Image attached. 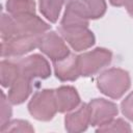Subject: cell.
<instances>
[{"mask_svg":"<svg viewBox=\"0 0 133 133\" xmlns=\"http://www.w3.org/2000/svg\"><path fill=\"white\" fill-rule=\"evenodd\" d=\"M34 129L31 127V125L26 121L21 119H15L11 122H7L4 125L1 126V132H33Z\"/></svg>","mask_w":133,"mask_h":133,"instance_id":"ac0fdd59","label":"cell"},{"mask_svg":"<svg viewBox=\"0 0 133 133\" xmlns=\"http://www.w3.org/2000/svg\"><path fill=\"white\" fill-rule=\"evenodd\" d=\"M32 79L27 78L23 75H19V77L15 80V82L9 86L8 90V100L12 104H21L23 103L32 90Z\"/></svg>","mask_w":133,"mask_h":133,"instance_id":"4fadbf2b","label":"cell"},{"mask_svg":"<svg viewBox=\"0 0 133 133\" xmlns=\"http://www.w3.org/2000/svg\"><path fill=\"white\" fill-rule=\"evenodd\" d=\"M19 75L20 72L18 63L7 60L1 61V84L3 87H9Z\"/></svg>","mask_w":133,"mask_h":133,"instance_id":"e0dca14e","label":"cell"},{"mask_svg":"<svg viewBox=\"0 0 133 133\" xmlns=\"http://www.w3.org/2000/svg\"><path fill=\"white\" fill-rule=\"evenodd\" d=\"M54 71L56 77L61 81H74L80 75L78 56L70 54L66 57L54 61Z\"/></svg>","mask_w":133,"mask_h":133,"instance_id":"8fae6325","label":"cell"},{"mask_svg":"<svg viewBox=\"0 0 133 133\" xmlns=\"http://www.w3.org/2000/svg\"><path fill=\"white\" fill-rule=\"evenodd\" d=\"M65 129L69 132L85 131L90 124V113L88 104H82L77 110L68 114L64 119Z\"/></svg>","mask_w":133,"mask_h":133,"instance_id":"7c38bea8","label":"cell"},{"mask_svg":"<svg viewBox=\"0 0 133 133\" xmlns=\"http://www.w3.org/2000/svg\"><path fill=\"white\" fill-rule=\"evenodd\" d=\"M64 0H39V10L42 15L52 23L59 17Z\"/></svg>","mask_w":133,"mask_h":133,"instance_id":"2e32d148","label":"cell"},{"mask_svg":"<svg viewBox=\"0 0 133 133\" xmlns=\"http://www.w3.org/2000/svg\"><path fill=\"white\" fill-rule=\"evenodd\" d=\"M38 48L43 53L50 57L53 62L60 60L71 54L64 41L54 31L43 34Z\"/></svg>","mask_w":133,"mask_h":133,"instance_id":"9c48e42d","label":"cell"},{"mask_svg":"<svg viewBox=\"0 0 133 133\" xmlns=\"http://www.w3.org/2000/svg\"><path fill=\"white\" fill-rule=\"evenodd\" d=\"M65 11L72 12L85 20L101 18L106 11L104 0H64Z\"/></svg>","mask_w":133,"mask_h":133,"instance_id":"8992f818","label":"cell"},{"mask_svg":"<svg viewBox=\"0 0 133 133\" xmlns=\"http://www.w3.org/2000/svg\"><path fill=\"white\" fill-rule=\"evenodd\" d=\"M9 100H6L5 95L2 92V100H1V126L4 125L9 121L11 115V108L8 104Z\"/></svg>","mask_w":133,"mask_h":133,"instance_id":"44dd1931","label":"cell"},{"mask_svg":"<svg viewBox=\"0 0 133 133\" xmlns=\"http://www.w3.org/2000/svg\"><path fill=\"white\" fill-rule=\"evenodd\" d=\"M90 113V125L103 126L113 119L117 114V107L114 103L104 99H94L88 104Z\"/></svg>","mask_w":133,"mask_h":133,"instance_id":"30bf717a","label":"cell"},{"mask_svg":"<svg viewBox=\"0 0 133 133\" xmlns=\"http://www.w3.org/2000/svg\"><path fill=\"white\" fill-rule=\"evenodd\" d=\"M125 5H126V8H127V11L133 17V0H128Z\"/></svg>","mask_w":133,"mask_h":133,"instance_id":"7402d4cb","label":"cell"},{"mask_svg":"<svg viewBox=\"0 0 133 133\" xmlns=\"http://www.w3.org/2000/svg\"><path fill=\"white\" fill-rule=\"evenodd\" d=\"M6 9L11 16L33 15L35 4L33 0H7Z\"/></svg>","mask_w":133,"mask_h":133,"instance_id":"9a60e30c","label":"cell"},{"mask_svg":"<svg viewBox=\"0 0 133 133\" xmlns=\"http://www.w3.org/2000/svg\"><path fill=\"white\" fill-rule=\"evenodd\" d=\"M30 114L39 121H50L58 111L55 91L52 89H43L37 91L28 104Z\"/></svg>","mask_w":133,"mask_h":133,"instance_id":"3957f363","label":"cell"},{"mask_svg":"<svg viewBox=\"0 0 133 133\" xmlns=\"http://www.w3.org/2000/svg\"><path fill=\"white\" fill-rule=\"evenodd\" d=\"M112 54L107 49L97 48L78 56L81 76H91L111 62Z\"/></svg>","mask_w":133,"mask_h":133,"instance_id":"5b68a950","label":"cell"},{"mask_svg":"<svg viewBox=\"0 0 133 133\" xmlns=\"http://www.w3.org/2000/svg\"><path fill=\"white\" fill-rule=\"evenodd\" d=\"M20 75H23L27 78H48L50 76L51 70L48 61L41 55L34 54L25 58L20 59L18 62Z\"/></svg>","mask_w":133,"mask_h":133,"instance_id":"ba28073f","label":"cell"},{"mask_svg":"<svg viewBox=\"0 0 133 133\" xmlns=\"http://www.w3.org/2000/svg\"><path fill=\"white\" fill-rule=\"evenodd\" d=\"M50 29V25L44 22L41 18L33 15L11 16L2 15L1 20V37L8 39L22 34H44Z\"/></svg>","mask_w":133,"mask_h":133,"instance_id":"6da1fadb","label":"cell"},{"mask_svg":"<svg viewBox=\"0 0 133 133\" xmlns=\"http://www.w3.org/2000/svg\"><path fill=\"white\" fill-rule=\"evenodd\" d=\"M61 36L75 51L86 50L95 44V36L87 27H59Z\"/></svg>","mask_w":133,"mask_h":133,"instance_id":"52a82bcc","label":"cell"},{"mask_svg":"<svg viewBox=\"0 0 133 133\" xmlns=\"http://www.w3.org/2000/svg\"><path fill=\"white\" fill-rule=\"evenodd\" d=\"M130 87L129 74L121 69H110L98 78V88L112 99L121 98Z\"/></svg>","mask_w":133,"mask_h":133,"instance_id":"7a4b0ae2","label":"cell"},{"mask_svg":"<svg viewBox=\"0 0 133 133\" xmlns=\"http://www.w3.org/2000/svg\"><path fill=\"white\" fill-rule=\"evenodd\" d=\"M57 109L59 112H66L75 109L79 103L80 98L76 89L72 86H61L55 90Z\"/></svg>","mask_w":133,"mask_h":133,"instance_id":"5bb4252c","label":"cell"},{"mask_svg":"<svg viewBox=\"0 0 133 133\" xmlns=\"http://www.w3.org/2000/svg\"><path fill=\"white\" fill-rule=\"evenodd\" d=\"M43 34H22L8 39H3L1 43L2 57L21 56L38 47Z\"/></svg>","mask_w":133,"mask_h":133,"instance_id":"277c9868","label":"cell"},{"mask_svg":"<svg viewBox=\"0 0 133 133\" xmlns=\"http://www.w3.org/2000/svg\"><path fill=\"white\" fill-rule=\"evenodd\" d=\"M122 111L126 117L133 121V92H131L123 102H122Z\"/></svg>","mask_w":133,"mask_h":133,"instance_id":"ffe728a7","label":"cell"},{"mask_svg":"<svg viewBox=\"0 0 133 133\" xmlns=\"http://www.w3.org/2000/svg\"><path fill=\"white\" fill-rule=\"evenodd\" d=\"M97 131L98 132H130L131 128L128 123L118 118V119H112L111 122L99 127Z\"/></svg>","mask_w":133,"mask_h":133,"instance_id":"d6986e66","label":"cell"},{"mask_svg":"<svg viewBox=\"0 0 133 133\" xmlns=\"http://www.w3.org/2000/svg\"><path fill=\"white\" fill-rule=\"evenodd\" d=\"M109 1L114 6H122V5H125L128 0H109Z\"/></svg>","mask_w":133,"mask_h":133,"instance_id":"603a6c76","label":"cell"}]
</instances>
